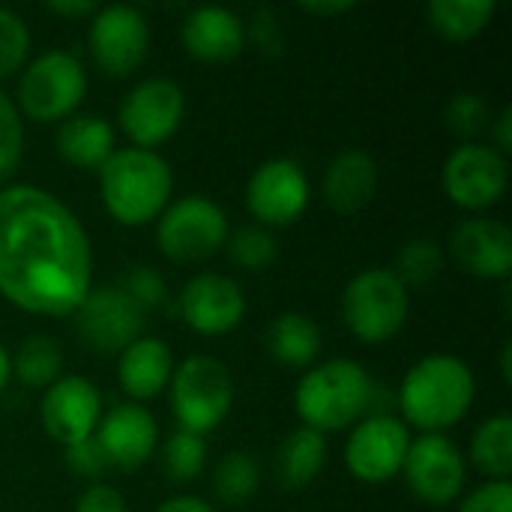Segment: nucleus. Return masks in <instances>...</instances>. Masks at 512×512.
I'll use <instances>...</instances> for the list:
<instances>
[{
    "mask_svg": "<svg viewBox=\"0 0 512 512\" xmlns=\"http://www.w3.org/2000/svg\"><path fill=\"white\" fill-rule=\"evenodd\" d=\"M93 288V249L81 219L48 189H0V294L24 312L66 318Z\"/></svg>",
    "mask_w": 512,
    "mask_h": 512,
    "instance_id": "f257e3e1",
    "label": "nucleus"
},
{
    "mask_svg": "<svg viewBox=\"0 0 512 512\" xmlns=\"http://www.w3.org/2000/svg\"><path fill=\"white\" fill-rule=\"evenodd\" d=\"M477 396L471 366L456 354H429L417 360L399 384L402 423L423 435L444 432L465 420Z\"/></svg>",
    "mask_w": 512,
    "mask_h": 512,
    "instance_id": "f03ea898",
    "label": "nucleus"
},
{
    "mask_svg": "<svg viewBox=\"0 0 512 512\" xmlns=\"http://www.w3.org/2000/svg\"><path fill=\"white\" fill-rule=\"evenodd\" d=\"M174 171L168 159L144 147H117L99 168V195L105 210L129 228L159 219L171 204Z\"/></svg>",
    "mask_w": 512,
    "mask_h": 512,
    "instance_id": "7ed1b4c3",
    "label": "nucleus"
},
{
    "mask_svg": "<svg viewBox=\"0 0 512 512\" xmlns=\"http://www.w3.org/2000/svg\"><path fill=\"white\" fill-rule=\"evenodd\" d=\"M372 402V378L357 360L333 357L306 369L294 390L303 426L327 435L354 426Z\"/></svg>",
    "mask_w": 512,
    "mask_h": 512,
    "instance_id": "20e7f679",
    "label": "nucleus"
},
{
    "mask_svg": "<svg viewBox=\"0 0 512 512\" xmlns=\"http://www.w3.org/2000/svg\"><path fill=\"white\" fill-rule=\"evenodd\" d=\"M168 402L177 426L204 438L231 414L234 375L222 360L210 354H192L174 366Z\"/></svg>",
    "mask_w": 512,
    "mask_h": 512,
    "instance_id": "39448f33",
    "label": "nucleus"
},
{
    "mask_svg": "<svg viewBox=\"0 0 512 512\" xmlns=\"http://www.w3.org/2000/svg\"><path fill=\"white\" fill-rule=\"evenodd\" d=\"M87 93V72L84 63L63 48H51L36 54L24 63L18 87H15V108L18 114L36 123H63L81 108Z\"/></svg>",
    "mask_w": 512,
    "mask_h": 512,
    "instance_id": "423d86ee",
    "label": "nucleus"
},
{
    "mask_svg": "<svg viewBox=\"0 0 512 512\" xmlns=\"http://www.w3.org/2000/svg\"><path fill=\"white\" fill-rule=\"evenodd\" d=\"M411 291L390 267L357 273L342 291V321L366 345L390 342L408 321Z\"/></svg>",
    "mask_w": 512,
    "mask_h": 512,
    "instance_id": "0eeeda50",
    "label": "nucleus"
},
{
    "mask_svg": "<svg viewBox=\"0 0 512 512\" xmlns=\"http://www.w3.org/2000/svg\"><path fill=\"white\" fill-rule=\"evenodd\" d=\"M228 240L225 210L204 195H183L171 201L156 219V243L165 258L195 264L216 255Z\"/></svg>",
    "mask_w": 512,
    "mask_h": 512,
    "instance_id": "6e6552de",
    "label": "nucleus"
},
{
    "mask_svg": "<svg viewBox=\"0 0 512 512\" xmlns=\"http://www.w3.org/2000/svg\"><path fill=\"white\" fill-rule=\"evenodd\" d=\"M186 114V93L177 81L165 75H153L138 81L117 108L120 129L132 141V147L156 150V144L168 141Z\"/></svg>",
    "mask_w": 512,
    "mask_h": 512,
    "instance_id": "1a4fd4ad",
    "label": "nucleus"
},
{
    "mask_svg": "<svg viewBox=\"0 0 512 512\" xmlns=\"http://www.w3.org/2000/svg\"><path fill=\"white\" fill-rule=\"evenodd\" d=\"M72 318L78 339L96 354H120L144 336L147 324V312L120 285L90 288Z\"/></svg>",
    "mask_w": 512,
    "mask_h": 512,
    "instance_id": "9d476101",
    "label": "nucleus"
},
{
    "mask_svg": "<svg viewBox=\"0 0 512 512\" xmlns=\"http://www.w3.org/2000/svg\"><path fill=\"white\" fill-rule=\"evenodd\" d=\"M402 474L417 501H423L426 507H447L462 498L468 465L462 450L447 435L429 432L411 438Z\"/></svg>",
    "mask_w": 512,
    "mask_h": 512,
    "instance_id": "9b49d317",
    "label": "nucleus"
},
{
    "mask_svg": "<svg viewBox=\"0 0 512 512\" xmlns=\"http://www.w3.org/2000/svg\"><path fill=\"white\" fill-rule=\"evenodd\" d=\"M441 183L447 198L462 210H486L498 204L510 183V162L492 144L462 141L444 162Z\"/></svg>",
    "mask_w": 512,
    "mask_h": 512,
    "instance_id": "f8f14e48",
    "label": "nucleus"
},
{
    "mask_svg": "<svg viewBox=\"0 0 512 512\" xmlns=\"http://www.w3.org/2000/svg\"><path fill=\"white\" fill-rule=\"evenodd\" d=\"M90 54L96 66L111 78L135 72L150 51V24L138 6L108 3L90 15Z\"/></svg>",
    "mask_w": 512,
    "mask_h": 512,
    "instance_id": "ddd939ff",
    "label": "nucleus"
},
{
    "mask_svg": "<svg viewBox=\"0 0 512 512\" xmlns=\"http://www.w3.org/2000/svg\"><path fill=\"white\" fill-rule=\"evenodd\" d=\"M411 447V429L393 414H372L354 423L345 441V465L351 477L369 486H384L402 474Z\"/></svg>",
    "mask_w": 512,
    "mask_h": 512,
    "instance_id": "4468645a",
    "label": "nucleus"
},
{
    "mask_svg": "<svg viewBox=\"0 0 512 512\" xmlns=\"http://www.w3.org/2000/svg\"><path fill=\"white\" fill-rule=\"evenodd\" d=\"M309 177L300 162L276 156L261 162L246 183V210L261 228H282L303 216L309 207Z\"/></svg>",
    "mask_w": 512,
    "mask_h": 512,
    "instance_id": "2eb2a0df",
    "label": "nucleus"
},
{
    "mask_svg": "<svg viewBox=\"0 0 512 512\" xmlns=\"http://www.w3.org/2000/svg\"><path fill=\"white\" fill-rule=\"evenodd\" d=\"M39 417L51 441L72 447L93 438L102 420V393L84 375H60L48 390H42Z\"/></svg>",
    "mask_w": 512,
    "mask_h": 512,
    "instance_id": "dca6fc26",
    "label": "nucleus"
},
{
    "mask_svg": "<svg viewBox=\"0 0 512 512\" xmlns=\"http://www.w3.org/2000/svg\"><path fill=\"white\" fill-rule=\"evenodd\" d=\"M177 315L201 336H222L243 321L246 294L240 282L225 273H198L180 288Z\"/></svg>",
    "mask_w": 512,
    "mask_h": 512,
    "instance_id": "f3484780",
    "label": "nucleus"
},
{
    "mask_svg": "<svg viewBox=\"0 0 512 512\" xmlns=\"http://www.w3.org/2000/svg\"><path fill=\"white\" fill-rule=\"evenodd\" d=\"M93 438L102 447L108 468L135 471L153 456V450L159 444V423L144 405L120 402V405L102 411V420H99Z\"/></svg>",
    "mask_w": 512,
    "mask_h": 512,
    "instance_id": "a211bd4d",
    "label": "nucleus"
},
{
    "mask_svg": "<svg viewBox=\"0 0 512 512\" xmlns=\"http://www.w3.org/2000/svg\"><path fill=\"white\" fill-rule=\"evenodd\" d=\"M450 252L462 270L480 279H507L512 273V231L501 219L468 216L450 234Z\"/></svg>",
    "mask_w": 512,
    "mask_h": 512,
    "instance_id": "6ab92c4d",
    "label": "nucleus"
},
{
    "mask_svg": "<svg viewBox=\"0 0 512 512\" xmlns=\"http://www.w3.org/2000/svg\"><path fill=\"white\" fill-rule=\"evenodd\" d=\"M183 45L195 60L225 63L246 48V21L228 6H195L180 27Z\"/></svg>",
    "mask_w": 512,
    "mask_h": 512,
    "instance_id": "aec40b11",
    "label": "nucleus"
},
{
    "mask_svg": "<svg viewBox=\"0 0 512 512\" xmlns=\"http://www.w3.org/2000/svg\"><path fill=\"white\" fill-rule=\"evenodd\" d=\"M174 354L168 342L156 336H141L117 354V384L132 402H147L168 390L174 375Z\"/></svg>",
    "mask_w": 512,
    "mask_h": 512,
    "instance_id": "412c9836",
    "label": "nucleus"
},
{
    "mask_svg": "<svg viewBox=\"0 0 512 512\" xmlns=\"http://www.w3.org/2000/svg\"><path fill=\"white\" fill-rule=\"evenodd\" d=\"M378 192V162L360 147L339 150L324 171V198L336 213H360Z\"/></svg>",
    "mask_w": 512,
    "mask_h": 512,
    "instance_id": "4be33fe9",
    "label": "nucleus"
},
{
    "mask_svg": "<svg viewBox=\"0 0 512 512\" xmlns=\"http://www.w3.org/2000/svg\"><path fill=\"white\" fill-rule=\"evenodd\" d=\"M54 147L69 165L99 171L105 165V159L117 150L114 147V126L102 114L75 111L72 117H66L57 126Z\"/></svg>",
    "mask_w": 512,
    "mask_h": 512,
    "instance_id": "5701e85b",
    "label": "nucleus"
},
{
    "mask_svg": "<svg viewBox=\"0 0 512 512\" xmlns=\"http://www.w3.org/2000/svg\"><path fill=\"white\" fill-rule=\"evenodd\" d=\"M267 354L285 369H309L321 354V327L303 312H279L264 333Z\"/></svg>",
    "mask_w": 512,
    "mask_h": 512,
    "instance_id": "b1692460",
    "label": "nucleus"
},
{
    "mask_svg": "<svg viewBox=\"0 0 512 512\" xmlns=\"http://www.w3.org/2000/svg\"><path fill=\"white\" fill-rule=\"evenodd\" d=\"M327 465V438L309 426L285 435L276 450V477L285 489H306Z\"/></svg>",
    "mask_w": 512,
    "mask_h": 512,
    "instance_id": "393cba45",
    "label": "nucleus"
},
{
    "mask_svg": "<svg viewBox=\"0 0 512 512\" xmlns=\"http://www.w3.org/2000/svg\"><path fill=\"white\" fill-rule=\"evenodd\" d=\"M495 0H432L426 15L435 33L453 42H468L480 36L495 18Z\"/></svg>",
    "mask_w": 512,
    "mask_h": 512,
    "instance_id": "a878e982",
    "label": "nucleus"
},
{
    "mask_svg": "<svg viewBox=\"0 0 512 512\" xmlns=\"http://www.w3.org/2000/svg\"><path fill=\"white\" fill-rule=\"evenodd\" d=\"M471 462L489 480H510L512 474V417L495 414L471 435Z\"/></svg>",
    "mask_w": 512,
    "mask_h": 512,
    "instance_id": "bb28decb",
    "label": "nucleus"
},
{
    "mask_svg": "<svg viewBox=\"0 0 512 512\" xmlns=\"http://www.w3.org/2000/svg\"><path fill=\"white\" fill-rule=\"evenodd\" d=\"M12 375L27 390H48L63 375V351L51 336H27L12 354Z\"/></svg>",
    "mask_w": 512,
    "mask_h": 512,
    "instance_id": "cd10ccee",
    "label": "nucleus"
},
{
    "mask_svg": "<svg viewBox=\"0 0 512 512\" xmlns=\"http://www.w3.org/2000/svg\"><path fill=\"white\" fill-rule=\"evenodd\" d=\"M261 489V465L246 450L225 453L213 468V495L225 507L249 504Z\"/></svg>",
    "mask_w": 512,
    "mask_h": 512,
    "instance_id": "c85d7f7f",
    "label": "nucleus"
},
{
    "mask_svg": "<svg viewBox=\"0 0 512 512\" xmlns=\"http://www.w3.org/2000/svg\"><path fill=\"white\" fill-rule=\"evenodd\" d=\"M207 465V441L195 432L174 429L162 444V474L174 486L192 483Z\"/></svg>",
    "mask_w": 512,
    "mask_h": 512,
    "instance_id": "c756f323",
    "label": "nucleus"
},
{
    "mask_svg": "<svg viewBox=\"0 0 512 512\" xmlns=\"http://www.w3.org/2000/svg\"><path fill=\"white\" fill-rule=\"evenodd\" d=\"M399 282L411 291V288H426L432 285L441 270H444V252L432 237H417L408 240L399 255H396V267H390Z\"/></svg>",
    "mask_w": 512,
    "mask_h": 512,
    "instance_id": "7c9ffc66",
    "label": "nucleus"
},
{
    "mask_svg": "<svg viewBox=\"0 0 512 512\" xmlns=\"http://www.w3.org/2000/svg\"><path fill=\"white\" fill-rule=\"evenodd\" d=\"M225 249L240 270H252V273L267 270L279 255L276 237L270 234V228L261 225H240L237 231H228Z\"/></svg>",
    "mask_w": 512,
    "mask_h": 512,
    "instance_id": "2f4dec72",
    "label": "nucleus"
},
{
    "mask_svg": "<svg viewBox=\"0 0 512 512\" xmlns=\"http://www.w3.org/2000/svg\"><path fill=\"white\" fill-rule=\"evenodd\" d=\"M444 120H447V129L456 135V138H474L480 135L489 123H492V111H489V102L474 93V90H462L456 93L447 108H444Z\"/></svg>",
    "mask_w": 512,
    "mask_h": 512,
    "instance_id": "473e14b6",
    "label": "nucleus"
},
{
    "mask_svg": "<svg viewBox=\"0 0 512 512\" xmlns=\"http://www.w3.org/2000/svg\"><path fill=\"white\" fill-rule=\"evenodd\" d=\"M30 54V30L18 12L0 6V78L24 69Z\"/></svg>",
    "mask_w": 512,
    "mask_h": 512,
    "instance_id": "72a5a7b5",
    "label": "nucleus"
},
{
    "mask_svg": "<svg viewBox=\"0 0 512 512\" xmlns=\"http://www.w3.org/2000/svg\"><path fill=\"white\" fill-rule=\"evenodd\" d=\"M24 153V120L9 99V93L0 90V180H6Z\"/></svg>",
    "mask_w": 512,
    "mask_h": 512,
    "instance_id": "f704fd0d",
    "label": "nucleus"
},
{
    "mask_svg": "<svg viewBox=\"0 0 512 512\" xmlns=\"http://www.w3.org/2000/svg\"><path fill=\"white\" fill-rule=\"evenodd\" d=\"M144 312L147 309H156V306H162L165 303V297H168V285H165V279H162V273L159 270H153V267H144V264H138V267H129L123 276H120V282H117Z\"/></svg>",
    "mask_w": 512,
    "mask_h": 512,
    "instance_id": "c9c22d12",
    "label": "nucleus"
},
{
    "mask_svg": "<svg viewBox=\"0 0 512 512\" xmlns=\"http://www.w3.org/2000/svg\"><path fill=\"white\" fill-rule=\"evenodd\" d=\"M459 512H512L510 480H489L462 498Z\"/></svg>",
    "mask_w": 512,
    "mask_h": 512,
    "instance_id": "e433bc0d",
    "label": "nucleus"
},
{
    "mask_svg": "<svg viewBox=\"0 0 512 512\" xmlns=\"http://www.w3.org/2000/svg\"><path fill=\"white\" fill-rule=\"evenodd\" d=\"M66 465H69L72 474L90 477V480H96V477L108 468L105 453H102V447L96 444V438H87V441H78V444L66 447Z\"/></svg>",
    "mask_w": 512,
    "mask_h": 512,
    "instance_id": "4c0bfd02",
    "label": "nucleus"
},
{
    "mask_svg": "<svg viewBox=\"0 0 512 512\" xmlns=\"http://www.w3.org/2000/svg\"><path fill=\"white\" fill-rule=\"evenodd\" d=\"M75 512H126V501H123V495L114 486H108V483H90L78 495Z\"/></svg>",
    "mask_w": 512,
    "mask_h": 512,
    "instance_id": "58836bf2",
    "label": "nucleus"
},
{
    "mask_svg": "<svg viewBox=\"0 0 512 512\" xmlns=\"http://www.w3.org/2000/svg\"><path fill=\"white\" fill-rule=\"evenodd\" d=\"M246 36H252L264 51H276V48H282V30H279V18H276V12H270V9H258V12L252 15L249 27H246Z\"/></svg>",
    "mask_w": 512,
    "mask_h": 512,
    "instance_id": "ea45409f",
    "label": "nucleus"
},
{
    "mask_svg": "<svg viewBox=\"0 0 512 512\" xmlns=\"http://www.w3.org/2000/svg\"><path fill=\"white\" fill-rule=\"evenodd\" d=\"M492 147L504 156L512 150V108H501V114L492 120Z\"/></svg>",
    "mask_w": 512,
    "mask_h": 512,
    "instance_id": "a19ab883",
    "label": "nucleus"
},
{
    "mask_svg": "<svg viewBox=\"0 0 512 512\" xmlns=\"http://www.w3.org/2000/svg\"><path fill=\"white\" fill-rule=\"evenodd\" d=\"M45 9L63 18H84V15H93L99 6L93 0H48Z\"/></svg>",
    "mask_w": 512,
    "mask_h": 512,
    "instance_id": "79ce46f5",
    "label": "nucleus"
},
{
    "mask_svg": "<svg viewBox=\"0 0 512 512\" xmlns=\"http://www.w3.org/2000/svg\"><path fill=\"white\" fill-rule=\"evenodd\" d=\"M153 512H216V507L195 495H174V498L162 501Z\"/></svg>",
    "mask_w": 512,
    "mask_h": 512,
    "instance_id": "37998d69",
    "label": "nucleus"
},
{
    "mask_svg": "<svg viewBox=\"0 0 512 512\" xmlns=\"http://www.w3.org/2000/svg\"><path fill=\"white\" fill-rule=\"evenodd\" d=\"M300 9L303 12H309V15H345V12H351L354 9V0H309V3H300Z\"/></svg>",
    "mask_w": 512,
    "mask_h": 512,
    "instance_id": "c03bdc74",
    "label": "nucleus"
},
{
    "mask_svg": "<svg viewBox=\"0 0 512 512\" xmlns=\"http://www.w3.org/2000/svg\"><path fill=\"white\" fill-rule=\"evenodd\" d=\"M9 378H12V357H9V351H6V345L0 342V393L6 390V384H9Z\"/></svg>",
    "mask_w": 512,
    "mask_h": 512,
    "instance_id": "a18cd8bd",
    "label": "nucleus"
},
{
    "mask_svg": "<svg viewBox=\"0 0 512 512\" xmlns=\"http://www.w3.org/2000/svg\"><path fill=\"white\" fill-rule=\"evenodd\" d=\"M501 366H504V381H510V345H504V351H501Z\"/></svg>",
    "mask_w": 512,
    "mask_h": 512,
    "instance_id": "49530a36",
    "label": "nucleus"
}]
</instances>
